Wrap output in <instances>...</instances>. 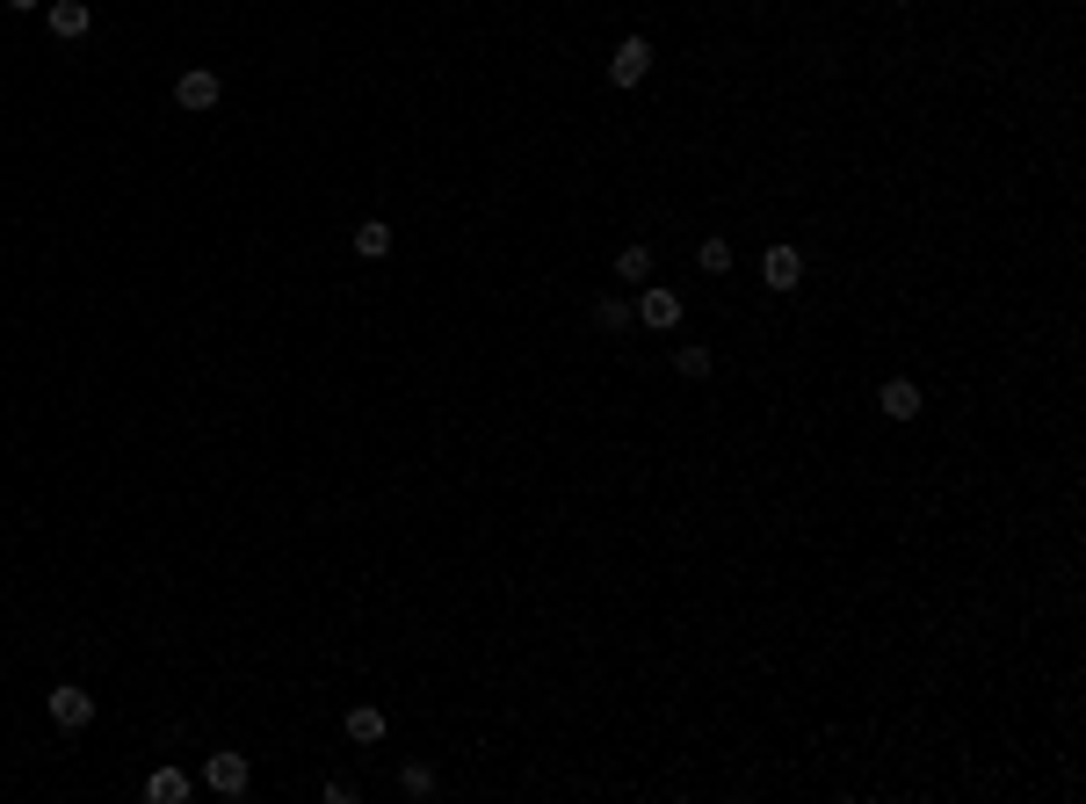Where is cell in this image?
Masks as SVG:
<instances>
[{
	"label": "cell",
	"instance_id": "6da1fadb",
	"mask_svg": "<svg viewBox=\"0 0 1086 804\" xmlns=\"http://www.w3.org/2000/svg\"><path fill=\"white\" fill-rule=\"evenodd\" d=\"M174 102L189 109V117H210V109L224 102V80L210 66H189V73H174Z\"/></svg>",
	"mask_w": 1086,
	"mask_h": 804
},
{
	"label": "cell",
	"instance_id": "7a4b0ae2",
	"mask_svg": "<svg viewBox=\"0 0 1086 804\" xmlns=\"http://www.w3.org/2000/svg\"><path fill=\"white\" fill-rule=\"evenodd\" d=\"M44 703H52V725H58V733H87V725H95V696L73 689V682H58Z\"/></svg>",
	"mask_w": 1086,
	"mask_h": 804
},
{
	"label": "cell",
	"instance_id": "3957f363",
	"mask_svg": "<svg viewBox=\"0 0 1086 804\" xmlns=\"http://www.w3.org/2000/svg\"><path fill=\"white\" fill-rule=\"evenodd\" d=\"M204 783L218 790V797H246L254 769H246V753H232V747H224V753H210V761H204Z\"/></svg>",
	"mask_w": 1086,
	"mask_h": 804
},
{
	"label": "cell",
	"instance_id": "277c9868",
	"mask_svg": "<svg viewBox=\"0 0 1086 804\" xmlns=\"http://www.w3.org/2000/svg\"><path fill=\"white\" fill-rule=\"evenodd\" d=\"M645 73H652V44H645V36H623L616 52H608V80H616V88H638Z\"/></svg>",
	"mask_w": 1086,
	"mask_h": 804
},
{
	"label": "cell",
	"instance_id": "5b68a950",
	"mask_svg": "<svg viewBox=\"0 0 1086 804\" xmlns=\"http://www.w3.org/2000/svg\"><path fill=\"white\" fill-rule=\"evenodd\" d=\"M630 312H638V327L673 333V327H681V290H638V298H630Z\"/></svg>",
	"mask_w": 1086,
	"mask_h": 804
},
{
	"label": "cell",
	"instance_id": "8992f818",
	"mask_svg": "<svg viewBox=\"0 0 1086 804\" xmlns=\"http://www.w3.org/2000/svg\"><path fill=\"white\" fill-rule=\"evenodd\" d=\"M877 414L884 420H920L928 414V392H920L913 377H891V385H877Z\"/></svg>",
	"mask_w": 1086,
	"mask_h": 804
},
{
	"label": "cell",
	"instance_id": "52a82bcc",
	"mask_svg": "<svg viewBox=\"0 0 1086 804\" xmlns=\"http://www.w3.org/2000/svg\"><path fill=\"white\" fill-rule=\"evenodd\" d=\"M760 283H768V290H797V283H804V254H797V246H768V254H760Z\"/></svg>",
	"mask_w": 1086,
	"mask_h": 804
},
{
	"label": "cell",
	"instance_id": "ba28073f",
	"mask_svg": "<svg viewBox=\"0 0 1086 804\" xmlns=\"http://www.w3.org/2000/svg\"><path fill=\"white\" fill-rule=\"evenodd\" d=\"M44 22H52L58 44H73V36L95 30V8H87V0H52V8H44Z\"/></svg>",
	"mask_w": 1086,
	"mask_h": 804
},
{
	"label": "cell",
	"instance_id": "9c48e42d",
	"mask_svg": "<svg viewBox=\"0 0 1086 804\" xmlns=\"http://www.w3.org/2000/svg\"><path fill=\"white\" fill-rule=\"evenodd\" d=\"M348 246H355L362 262H384V254H392V225H384V218H362V225L348 232Z\"/></svg>",
	"mask_w": 1086,
	"mask_h": 804
},
{
	"label": "cell",
	"instance_id": "30bf717a",
	"mask_svg": "<svg viewBox=\"0 0 1086 804\" xmlns=\"http://www.w3.org/2000/svg\"><path fill=\"white\" fill-rule=\"evenodd\" d=\"M341 733L355 739V747H377V739H384V711H377V703H355V711L341 717Z\"/></svg>",
	"mask_w": 1086,
	"mask_h": 804
},
{
	"label": "cell",
	"instance_id": "8fae6325",
	"mask_svg": "<svg viewBox=\"0 0 1086 804\" xmlns=\"http://www.w3.org/2000/svg\"><path fill=\"white\" fill-rule=\"evenodd\" d=\"M695 268H703V276H732V240H724V232H703V240H695Z\"/></svg>",
	"mask_w": 1086,
	"mask_h": 804
},
{
	"label": "cell",
	"instance_id": "7c38bea8",
	"mask_svg": "<svg viewBox=\"0 0 1086 804\" xmlns=\"http://www.w3.org/2000/svg\"><path fill=\"white\" fill-rule=\"evenodd\" d=\"M189 775H182V769H153V775H145V797H153V804H182V797H189Z\"/></svg>",
	"mask_w": 1086,
	"mask_h": 804
},
{
	"label": "cell",
	"instance_id": "4fadbf2b",
	"mask_svg": "<svg viewBox=\"0 0 1086 804\" xmlns=\"http://www.w3.org/2000/svg\"><path fill=\"white\" fill-rule=\"evenodd\" d=\"M594 327H602V333H630V327H638V312H630V298H602V305H594Z\"/></svg>",
	"mask_w": 1086,
	"mask_h": 804
},
{
	"label": "cell",
	"instance_id": "5bb4252c",
	"mask_svg": "<svg viewBox=\"0 0 1086 804\" xmlns=\"http://www.w3.org/2000/svg\"><path fill=\"white\" fill-rule=\"evenodd\" d=\"M616 276H623V283H645V276H652V246H645V240L623 246V254H616Z\"/></svg>",
	"mask_w": 1086,
	"mask_h": 804
},
{
	"label": "cell",
	"instance_id": "9a60e30c",
	"mask_svg": "<svg viewBox=\"0 0 1086 804\" xmlns=\"http://www.w3.org/2000/svg\"><path fill=\"white\" fill-rule=\"evenodd\" d=\"M398 790H406V797H435V769L428 761H406V769H398Z\"/></svg>",
	"mask_w": 1086,
	"mask_h": 804
},
{
	"label": "cell",
	"instance_id": "2e32d148",
	"mask_svg": "<svg viewBox=\"0 0 1086 804\" xmlns=\"http://www.w3.org/2000/svg\"><path fill=\"white\" fill-rule=\"evenodd\" d=\"M673 370L681 377H710V349H673Z\"/></svg>",
	"mask_w": 1086,
	"mask_h": 804
},
{
	"label": "cell",
	"instance_id": "e0dca14e",
	"mask_svg": "<svg viewBox=\"0 0 1086 804\" xmlns=\"http://www.w3.org/2000/svg\"><path fill=\"white\" fill-rule=\"evenodd\" d=\"M0 8H8V15H36V8H44V0H0Z\"/></svg>",
	"mask_w": 1086,
	"mask_h": 804
},
{
	"label": "cell",
	"instance_id": "ac0fdd59",
	"mask_svg": "<svg viewBox=\"0 0 1086 804\" xmlns=\"http://www.w3.org/2000/svg\"><path fill=\"white\" fill-rule=\"evenodd\" d=\"M884 8H913V0H884Z\"/></svg>",
	"mask_w": 1086,
	"mask_h": 804
}]
</instances>
